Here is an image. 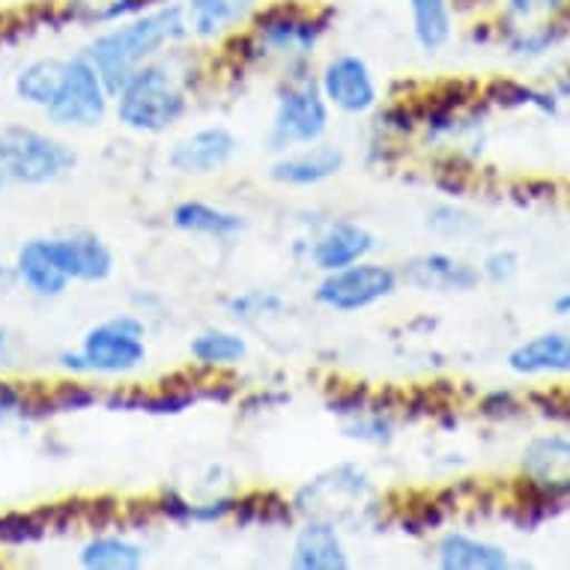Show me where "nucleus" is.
Returning a JSON list of instances; mask_svg holds the SVG:
<instances>
[{
	"mask_svg": "<svg viewBox=\"0 0 570 570\" xmlns=\"http://www.w3.org/2000/svg\"><path fill=\"white\" fill-rule=\"evenodd\" d=\"M335 21L332 7L308 0H269L261 3L248 28L222 42L225 60L239 69L275 66L278 76L311 69L323 39Z\"/></svg>",
	"mask_w": 570,
	"mask_h": 570,
	"instance_id": "nucleus-1",
	"label": "nucleus"
},
{
	"mask_svg": "<svg viewBox=\"0 0 570 570\" xmlns=\"http://www.w3.org/2000/svg\"><path fill=\"white\" fill-rule=\"evenodd\" d=\"M186 46L140 66L114 94L111 114L122 129L156 138L186 120L195 102L191 96L200 90V81L206 78L204 60Z\"/></svg>",
	"mask_w": 570,
	"mask_h": 570,
	"instance_id": "nucleus-2",
	"label": "nucleus"
},
{
	"mask_svg": "<svg viewBox=\"0 0 570 570\" xmlns=\"http://www.w3.org/2000/svg\"><path fill=\"white\" fill-rule=\"evenodd\" d=\"M191 42L188 39L183 7L177 0H159L150 10L138 12L131 19L108 24L87 42L85 55L96 66L111 94H117L140 66L159 60L174 48Z\"/></svg>",
	"mask_w": 570,
	"mask_h": 570,
	"instance_id": "nucleus-3",
	"label": "nucleus"
},
{
	"mask_svg": "<svg viewBox=\"0 0 570 570\" xmlns=\"http://www.w3.org/2000/svg\"><path fill=\"white\" fill-rule=\"evenodd\" d=\"M147 358V317L138 311H120L87 328L76 350L57 355V367L78 380H122L138 374Z\"/></svg>",
	"mask_w": 570,
	"mask_h": 570,
	"instance_id": "nucleus-4",
	"label": "nucleus"
},
{
	"mask_svg": "<svg viewBox=\"0 0 570 570\" xmlns=\"http://www.w3.org/2000/svg\"><path fill=\"white\" fill-rule=\"evenodd\" d=\"M76 168L78 153L51 131L28 122H10L0 129V191L12 186H51Z\"/></svg>",
	"mask_w": 570,
	"mask_h": 570,
	"instance_id": "nucleus-5",
	"label": "nucleus"
},
{
	"mask_svg": "<svg viewBox=\"0 0 570 570\" xmlns=\"http://www.w3.org/2000/svg\"><path fill=\"white\" fill-rule=\"evenodd\" d=\"M328 126H332V108L320 94L314 69L284 72L275 90L269 129H266L269 153L281 156L296 147L317 144L328 135Z\"/></svg>",
	"mask_w": 570,
	"mask_h": 570,
	"instance_id": "nucleus-6",
	"label": "nucleus"
},
{
	"mask_svg": "<svg viewBox=\"0 0 570 570\" xmlns=\"http://www.w3.org/2000/svg\"><path fill=\"white\" fill-rule=\"evenodd\" d=\"M114 94L96 72V66L87 55L63 57V72L51 102L42 108L48 126L63 131H90L99 129L111 114Z\"/></svg>",
	"mask_w": 570,
	"mask_h": 570,
	"instance_id": "nucleus-7",
	"label": "nucleus"
},
{
	"mask_svg": "<svg viewBox=\"0 0 570 570\" xmlns=\"http://www.w3.org/2000/svg\"><path fill=\"white\" fill-rule=\"evenodd\" d=\"M401 284L403 275L397 266L367 257V261L344 266V269L320 275V281L314 284V302L332 314H362V311L376 308L385 299H392L394 293L401 291Z\"/></svg>",
	"mask_w": 570,
	"mask_h": 570,
	"instance_id": "nucleus-8",
	"label": "nucleus"
},
{
	"mask_svg": "<svg viewBox=\"0 0 570 570\" xmlns=\"http://www.w3.org/2000/svg\"><path fill=\"white\" fill-rule=\"evenodd\" d=\"M317 87L328 108L346 117H367L380 108V85L371 63L365 57L355 55V51H337L320 66L317 72Z\"/></svg>",
	"mask_w": 570,
	"mask_h": 570,
	"instance_id": "nucleus-9",
	"label": "nucleus"
},
{
	"mask_svg": "<svg viewBox=\"0 0 570 570\" xmlns=\"http://www.w3.org/2000/svg\"><path fill=\"white\" fill-rule=\"evenodd\" d=\"M239 150H243L239 135L230 126L213 122V126H200V129L186 131L183 138L174 140L165 161L177 177L204 179L225 174L236 161Z\"/></svg>",
	"mask_w": 570,
	"mask_h": 570,
	"instance_id": "nucleus-10",
	"label": "nucleus"
},
{
	"mask_svg": "<svg viewBox=\"0 0 570 570\" xmlns=\"http://www.w3.org/2000/svg\"><path fill=\"white\" fill-rule=\"evenodd\" d=\"M374 252L376 236L365 225L350 222V218L323 222L308 239H296V254L305 257L320 275L367 261Z\"/></svg>",
	"mask_w": 570,
	"mask_h": 570,
	"instance_id": "nucleus-11",
	"label": "nucleus"
},
{
	"mask_svg": "<svg viewBox=\"0 0 570 570\" xmlns=\"http://www.w3.org/2000/svg\"><path fill=\"white\" fill-rule=\"evenodd\" d=\"M46 245L55 263L72 284H105L114 275V252L94 230H69L46 236Z\"/></svg>",
	"mask_w": 570,
	"mask_h": 570,
	"instance_id": "nucleus-12",
	"label": "nucleus"
},
{
	"mask_svg": "<svg viewBox=\"0 0 570 570\" xmlns=\"http://www.w3.org/2000/svg\"><path fill=\"white\" fill-rule=\"evenodd\" d=\"M523 481L529 493L541 502L570 495V436L550 433L538 436L523 449Z\"/></svg>",
	"mask_w": 570,
	"mask_h": 570,
	"instance_id": "nucleus-13",
	"label": "nucleus"
},
{
	"mask_svg": "<svg viewBox=\"0 0 570 570\" xmlns=\"http://www.w3.org/2000/svg\"><path fill=\"white\" fill-rule=\"evenodd\" d=\"M263 0H183L188 39L197 46H222L248 28Z\"/></svg>",
	"mask_w": 570,
	"mask_h": 570,
	"instance_id": "nucleus-14",
	"label": "nucleus"
},
{
	"mask_svg": "<svg viewBox=\"0 0 570 570\" xmlns=\"http://www.w3.org/2000/svg\"><path fill=\"white\" fill-rule=\"evenodd\" d=\"M346 168V153L326 138L308 147H296L275 156L269 165V179L284 188H317L326 186Z\"/></svg>",
	"mask_w": 570,
	"mask_h": 570,
	"instance_id": "nucleus-15",
	"label": "nucleus"
},
{
	"mask_svg": "<svg viewBox=\"0 0 570 570\" xmlns=\"http://www.w3.org/2000/svg\"><path fill=\"white\" fill-rule=\"evenodd\" d=\"M287 561L293 570H346L353 564L341 525L326 517H302Z\"/></svg>",
	"mask_w": 570,
	"mask_h": 570,
	"instance_id": "nucleus-16",
	"label": "nucleus"
},
{
	"mask_svg": "<svg viewBox=\"0 0 570 570\" xmlns=\"http://www.w3.org/2000/svg\"><path fill=\"white\" fill-rule=\"evenodd\" d=\"M170 227L186 236H204V239H216V243H230V239L245 234L248 222L236 209L188 197V200H179L170 209Z\"/></svg>",
	"mask_w": 570,
	"mask_h": 570,
	"instance_id": "nucleus-17",
	"label": "nucleus"
},
{
	"mask_svg": "<svg viewBox=\"0 0 570 570\" xmlns=\"http://www.w3.org/2000/svg\"><path fill=\"white\" fill-rule=\"evenodd\" d=\"M403 281H410L421 291H445V293H469L475 291L481 272L469 266L460 257L449 252H431L421 254L419 261H412L401 272Z\"/></svg>",
	"mask_w": 570,
	"mask_h": 570,
	"instance_id": "nucleus-18",
	"label": "nucleus"
},
{
	"mask_svg": "<svg viewBox=\"0 0 570 570\" xmlns=\"http://www.w3.org/2000/svg\"><path fill=\"white\" fill-rule=\"evenodd\" d=\"M433 561L442 570H508L511 556L499 543L466 532H445L433 547Z\"/></svg>",
	"mask_w": 570,
	"mask_h": 570,
	"instance_id": "nucleus-19",
	"label": "nucleus"
},
{
	"mask_svg": "<svg viewBox=\"0 0 570 570\" xmlns=\"http://www.w3.org/2000/svg\"><path fill=\"white\" fill-rule=\"evenodd\" d=\"M12 266H16L21 287L37 299H60L72 287V281L66 278L55 257H51V252H48L46 236H37V239H28L21 245Z\"/></svg>",
	"mask_w": 570,
	"mask_h": 570,
	"instance_id": "nucleus-20",
	"label": "nucleus"
},
{
	"mask_svg": "<svg viewBox=\"0 0 570 570\" xmlns=\"http://www.w3.org/2000/svg\"><path fill=\"white\" fill-rule=\"evenodd\" d=\"M236 493H216L206 495V499H188V495L177 493V490H161L159 499L153 502V511L165 517L168 523L177 525H218L234 520Z\"/></svg>",
	"mask_w": 570,
	"mask_h": 570,
	"instance_id": "nucleus-21",
	"label": "nucleus"
},
{
	"mask_svg": "<svg viewBox=\"0 0 570 570\" xmlns=\"http://www.w3.org/2000/svg\"><path fill=\"white\" fill-rule=\"evenodd\" d=\"M188 355H191L197 371H204V374H225V371H234L243 362H248L252 344H248V337L239 328L216 326L204 328V332H197L191 337Z\"/></svg>",
	"mask_w": 570,
	"mask_h": 570,
	"instance_id": "nucleus-22",
	"label": "nucleus"
},
{
	"mask_svg": "<svg viewBox=\"0 0 570 570\" xmlns=\"http://www.w3.org/2000/svg\"><path fill=\"white\" fill-rule=\"evenodd\" d=\"M508 367L520 376L570 374V332H541L508 353Z\"/></svg>",
	"mask_w": 570,
	"mask_h": 570,
	"instance_id": "nucleus-23",
	"label": "nucleus"
},
{
	"mask_svg": "<svg viewBox=\"0 0 570 570\" xmlns=\"http://www.w3.org/2000/svg\"><path fill=\"white\" fill-rule=\"evenodd\" d=\"M147 543L126 532H94L78 550L85 570H138L147 564Z\"/></svg>",
	"mask_w": 570,
	"mask_h": 570,
	"instance_id": "nucleus-24",
	"label": "nucleus"
},
{
	"mask_svg": "<svg viewBox=\"0 0 570 570\" xmlns=\"http://www.w3.org/2000/svg\"><path fill=\"white\" fill-rule=\"evenodd\" d=\"M410 12L412 42L424 55H436L449 46L454 37V19H458V0H403Z\"/></svg>",
	"mask_w": 570,
	"mask_h": 570,
	"instance_id": "nucleus-25",
	"label": "nucleus"
},
{
	"mask_svg": "<svg viewBox=\"0 0 570 570\" xmlns=\"http://www.w3.org/2000/svg\"><path fill=\"white\" fill-rule=\"evenodd\" d=\"M341 428H344L346 440L362 442L371 449H385L397 436V415L392 406H380L374 397H367L353 415L341 419Z\"/></svg>",
	"mask_w": 570,
	"mask_h": 570,
	"instance_id": "nucleus-26",
	"label": "nucleus"
},
{
	"mask_svg": "<svg viewBox=\"0 0 570 570\" xmlns=\"http://www.w3.org/2000/svg\"><path fill=\"white\" fill-rule=\"evenodd\" d=\"M60 72H63V57H37L16 72L12 94L21 105L42 111L60 85Z\"/></svg>",
	"mask_w": 570,
	"mask_h": 570,
	"instance_id": "nucleus-27",
	"label": "nucleus"
},
{
	"mask_svg": "<svg viewBox=\"0 0 570 570\" xmlns=\"http://www.w3.org/2000/svg\"><path fill=\"white\" fill-rule=\"evenodd\" d=\"M227 317L239 323V326H261L269 320L287 317L291 302L284 299L278 291H239L225 299Z\"/></svg>",
	"mask_w": 570,
	"mask_h": 570,
	"instance_id": "nucleus-28",
	"label": "nucleus"
},
{
	"mask_svg": "<svg viewBox=\"0 0 570 570\" xmlns=\"http://www.w3.org/2000/svg\"><path fill=\"white\" fill-rule=\"evenodd\" d=\"M428 227L442 239H466L478 234V218L466 213L463 206L454 204H436L428 209Z\"/></svg>",
	"mask_w": 570,
	"mask_h": 570,
	"instance_id": "nucleus-29",
	"label": "nucleus"
},
{
	"mask_svg": "<svg viewBox=\"0 0 570 570\" xmlns=\"http://www.w3.org/2000/svg\"><path fill=\"white\" fill-rule=\"evenodd\" d=\"M99 401H102V394L96 392L94 385L81 383L78 376H72L69 383H60L55 392L46 394L42 406H46V412H81L96 406Z\"/></svg>",
	"mask_w": 570,
	"mask_h": 570,
	"instance_id": "nucleus-30",
	"label": "nucleus"
},
{
	"mask_svg": "<svg viewBox=\"0 0 570 570\" xmlns=\"http://www.w3.org/2000/svg\"><path fill=\"white\" fill-rule=\"evenodd\" d=\"M39 415H46V406H42L37 394L28 392L24 385L0 376V421L39 419Z\"/></svg>",
	"mask_w": 570,
	"mask_h": 570,
	"instance_id": "nucleus-31",
	"label": "nucleus"
},
{
	"mask_svg": "<svg viewBox=\"0 0 570 570\" xmlns=\"http://www.w3.org/2000/svg\"><path fill=\"white\" fill-rule=\"evenodd\" d=\"M48 532L46 514H7L0 517V543L7 547H24L39 541Z\"/></svg>",
	"mask_w": 570,
	"mask_h": 570,
	"instance_id": "nucleus-32",
	"label": "nucleus"
},
{
	"mask_svg": "<svg viewBox=\"0 0 570 570\" xmlns=\"http://www.w3.org/2000/svg\"><path fill=\"white\" fill-rule=\"evenodd\" d=\"M111 3L114 0H63L60 3V24L76 21L85 28H102Z\"/></svg>",
	"mask_w": 570,
	"mask_h": 570,
	"instance_id": "nucleus-33",
	"label": "nucleus"
},
{
	"mask_svg": "<svg viewBox=\"0 0 570 570\" xmlns=\"http://www.w3.org/2000/svg\"><path fill=\"white\" fill-rule=\"evenodd\" d=\"M495 102H502L505 108H520V105H532V108H541V111H556V102L552 96H543L532 87H520V85H495L493 87Z\"/></svg>",
	"mask_w": 570,
	"mask_h": 570,
	"instance_id": "nucleus-34",
	"label": "nucleus"
},
{
	"mask_svg": "<svg viewBox=\"0 0 570 570\" xmlns=\"http://www.w3.org/2000/svg\"><path fill=\"white\" fill-rule=\"evenodd\" d=\"M520 272V257L511 248H495L481 263V278L493 281V284H508Z\"/></svg>",
	"mask_w": 570,
	"mask_h": 570,
	"instance_id": "nucleus-35",
	"label": "nucleus"
},
{
	"mask_svg": "<svg viewBox=\"0 0 570 570\" xmlns=\"http://www.w3.org/2000/svg\"><path fill=\"white\" fill-rule=\"evenodd\" d=\"M131 305H135L131 311H138V314H144V317H147V314H156V311H161V296H156L153 291L135 293V296H131Z\"/></svg>",
	"mask_w": 570,
	"mask_h": 570,
	"instance_id": "nucleus-36",
	"label": "nucleus"
},
{
	"mask_svg": "<svg viewBox=\"0 0 570 570\" xmlns=\"http://www.w3.org/2000/svg\"><path fill=\"white\" fill-rule=\"evenodd\" d=\"M19 287V275H16V266L12 263L0 261V296H7L10 291Z\"/></svg>",
	"mask_w": 570,
	"mask_h": 570,
	"instance_id": "nucleus-37",
	"label": "nucleus"
},
{
	"mask_svg": "<svg viewBox=\"0 0 570 570\" xmlns=\"http://www.w3.org/2000/svg\"><path fill=\"white\" fill-rule=\"evenodd\" d=\"M12 355H16V346H12L10 328L0 326V367H10Z\"/></svg>",
	"mask_w": 570,
	"mask_h": 570,
	"instance_id": "nucleus-38",
	"label": "nucleus"
},
{
	"mask_svg": "<svg viewBox=\"0 0 570 570\" xmlns=\"http://www.w3.org/2000/svg\"><path fill=\"white\" fill-rule=\"evenodd\" d=\"M552 311H556L559 317H570V293H561L559 299L552 302Z\"/></svg>",
	"mask_w": 570,
	"mask_h": 570,
	"instance_id": "nucleus-39",
	"label": "nucleus"
}]
</instances>
